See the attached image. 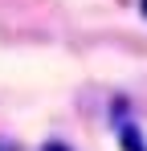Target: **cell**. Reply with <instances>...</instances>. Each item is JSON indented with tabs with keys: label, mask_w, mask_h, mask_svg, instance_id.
I'll list each match as a JSON object with an SVG mask.
<instances>
[{
	"label": "cell",
	"mask_w": 147,
	"mask_h": 151,
	"mask_svg": "<svg viewBox=\"0 0 147 151\" xmlns=\"http://www.w3.org/2000/svg\"><path fill=\"white\" fill-rule=\"evenodd\" d=\"M143 12H147V0H143Z\"/></svg>",
	"instance_id": "cell-4"
},
{
	"label": "cell",
	"mask_w": 147,
	"mask_h": 151,
	"mask_svg": "<svg viewBox=\"0 0 147 151\" xmlns=\"http://www.w3.org/2000/svg\"><path fill=\"white\" fill-rule=\"evenodd\" d=\"M119 143H122V151H147V143H143V135H139L135 123H119Z\"/></svg>",
	"instance_id": "cell-1"
},
{
	"label": "cell",
	"mask_w": 147,
	"mask_h": 151,
	"mask_svg": "<svg viewBox=\"0 0 147 151\" xmlns=\"http://www.w3.org/2000/svg\"><path fill=\"white\" fill-rule=\"evenodd\" d=\"M0 151H12V143H0Z\"/></svg>",
	"instance_id": "cell-3"
},
{
	"label": "cell",
	"mask_w": 147,
	"mask_h": 151,
	"mask_svg": "<svg viewBox=\"0 0 147 151\" xmlns=\"http://www.w3.org/2000/svg\"><path fill=\"white\" fill-rule=\"evenodd\" d=\"M45 151H70V147H61V143H45Z\"/></svg>",
	"instance_id": "cell-2"
}]
</instances>
